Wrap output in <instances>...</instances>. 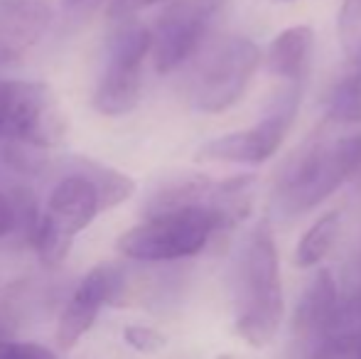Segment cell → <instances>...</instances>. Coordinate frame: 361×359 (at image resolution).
Segmentation results:
<instances>
[{
  "label": "cell",
  "instance_id": "cell-1",
  "mask_svg": "<svg viewBox=\"0 0 361 359\" xmlns=\"http://www.w3.org/2000/svg\"><path fill=\"white\" fill-rule=\"evenodd\" d=\"M286 312L278 246L271 221L261 219L241 246L236 266V332L246 345L268 347Z\"/></svg>",
  "mask_w": 361,
  "mask_h": 359
},
{
  "label": "cell",
  "instance_id": "cell-2",
  "mask_svg": "<svg viewBox=\"0 0 361 359\" xmlns=\"http://www.w3.org/2000/svg\"><path fill=\"white\" fill-rule=\"evenodd\" d=\"M359 173L361 133L332 140L314 135L281 170L276 182V207L288 217L305 214Z\"/></svg>",
  "mask_w": 361,
  "mask_h": 359
},
{
  "label": "cell",
  "instance_id": "cell-3",
  "mask_svg": "<svg viewBox=\"0 0 361 359\" xmlns=\"http://www.w3.org/2000/svg\"><path fill=\"white\" fill-rule=\"evenodd\" d=\"M221 229H228L226 221L212 207H180L147 214L140 224L121 234L116 249L133 261L167 264L202 254Z\"/></svg>",
  "mask_w": 361,
  "mask_h": 359
},
{
  "label": "cell",
  "instance_id": "cell-4",
  "mask_svg": "<svg viewBox=\"0 0 361 359\" xmlns=\"http://www.w3.org/2000/svg\"><path fill=\"white\" fill-rule=\"evenodd\" d=\"M99 212L104 209L94 180L81 170L64 175L47 197L32 229V244L39 261L49 269L62 264L76 236L99 217Z\"/></svg>",
  "mask_w": 361,
  "mask_h": 359
},
{
  "label": "cell",
  "instance_id": "cell-5",
  "mask_svg": "<svg viewBox=\"0 0 361 359\" xmlns=\"http://www.w3.org/2000/svg\"><path fill=\"white\" fill-rule=\"evenodd\" d=\"M64 130L57 94L47 84L0 79V145L52 148L62 143Z\"/></svg>",
  "mask_w": 361,
  "mask_h": 359
},
{
  "label": "cell",
  "instance_id": "cell-6",
  "mask_svg": "<svg viewBox=\"0 0 361 359\" xmlns=\"http://www.w3.org/2000/svg\"><path fill=\"white\" fill-rule=\"evenodd\" d=\"M300 106V89L288 87L273 96L263 118L256 126L236 133L212 138L197 150L200 163H231V165H261L276 155L286 140L290 126Z\"/></svg>",
  "mask_w": 361,
  "mask_h": 359
},
{
  "label": "cell",
  "instance_id": "cell-7",
  "mask_svg": "<svg viewBox=\"0 0 361 359\" xmlns=\"http://www.w3.org/2000/svg\"><path fill=\"white\" fill-rule=\"evenodd\" d=\"M152 54V30L128 23L116 32L104 74L94 91V109L104 116H126L143 94V67Z\"/></svg>",
  "mask_w": 361,
  "mask_h": 359
},
{
  "label": "cell",
  "instance_id": "cell-8",
  "mask_svg": "<svg viewBox=\"0 0 361 359\" xmlns=\"http://www.w3.org/2000/svg\"><path fill=\"white\" fill-rule=\"evenodd\" d=\"M261 59L258 44L248 37H231L219 44L192 84V106L202 114H221L236 106L261 67Z\"/></svg>",
  "mask_w": 361,
  "mask_h": 359
},
{
  "label": "cell",
  "instance_id": "cell-9",
  "mask_svg": "<svg viewBox=\"0 0 361 359\" xmlns=\"http://www.w3.org/2000/svg\"><path fill=\"white\" fill-rule=\"evenodd\" d=\"M216 0H172L152 30V64L170 74L202 47L219 10Z\"/></svg>",
  "mask_w": 361,
  "mask_h": 359
},
{
  "label": "cell",
  "instance_id": "cell-10",
  "mask_svg": "<svg viewBox=\"0 0 361 359\" xmlns=\"http://www.w3.org/2000/svg\"><path fill=\"white\" fill-rule=\"evenodd\" d=\"M349 305L342 300L334 276L322 269L305 288L302 298L298 300L293 317V345L298 357H307L317 350L322 342H327L339 327L347 322Z\"/></svg>",
  "mask_w": 361,
  "mask_h": 359
},
{
  "label": "cell",
  "instance_id": "cell-11",
  "mask_svg": "<svg viewBox=\"0 0 361 359\" xmlns=\"http://www.w3.org/2000/svg\"><path fill=\"white\" fill-rule=\"evenodd\" d=\"M121 291H123V273L116 266L101 264L86 273L59 315L57 332H54L59 350H74L99 320L101 310L114 303Z\"/></svg>",
  "mask_w": 361,
  "mask_h": 359
},
{
  "label": "cell",
  "instance_id": "cell-12",
  "mask_svg": "<svg viewBox=\"0 0 361 359\" xmlns=\"http://www.w3.org/2000/svg\"><path fill=\"white\" fill-rule=\"evenodd\" d=\"M52 25L49 0H0V64L27 54Z\"/></svg>",
  "mask_w": 361,
  "mask_h": 359
},
{
  "label": "cell",
  "instance_id": "cell-13",
  "mask_svg": "<svg viewBox=\"0 0 361 359\" xmlns=\"http://www.w3.org/2000/svg\"><path fill=\"white\" fill-rule=\"evenodd\" d=\"M314 32L307 25H293L278 32L266 49V67L273 77L300 82L307 74L312 59Z\"/></svg>",
  "mask_w": 361,
  "mask_h": 359
},
{
  "label": "cell",
  "instance_id": "cell-14",
  "mask_svg": "<svg viewBox=\"0 0 361 359\" xmlns=\"http://www.w3.org/2000/svg\"><path fill=\"white\" fill-rule=\"evenodd\" d=\"M339 231H342V214L339 212H327L319 217L295 246V266L298 269H314L322 264L337 244Z\"/></svg>",
  "mask_w": 361,
  "mask_h": 359
},
{
  "label": "cell",
  "instance_id": "cell-15",
  "mask_svg": "<svg viewBox=\"0 0 361 359\" xmlns=\"http://www.w3.org/2000/svg\"><path fill=\"white\" fill-rule=\"evenodd\" d=\"M324 116L334 126L361 123V74L347 69L327 94Z\"/></svg>",
  "mask_w": 361,
  "mask_h": 359
},
{
  "label": "cell",
  "instance_id": "cell-16",
  "mask_svg": "<svg viewBox=\"0 0 361 359\" xmlns=\"http://www.w3.org/2000/svg\"><path fill=\"white\" fill-rule=\"evenodd\" d=\"M347 305V322L327 342H322L317 350H312L302 359H361V315L354 310V305L349 300Z\"/></svg>",
  "mask_w": 361,
  "mask_h": 359
},
{
  "label": "cell",
  "instance_id": "cell-17",
  "mask_svg": "<svg viewBox=\"0 0 361 359\" xmlns=\"http://www.w3.org/2000/svg\"><path fill=\"white\" fill-rule=\"evenodd\" d=\"M81 173L89 175L94 180V185L99 187L101 195V209H114V207L123 205L126 200H130L135 192V182L128 175L118 173L114 168H106L99 163H81Z\"/></svg>",
  "mask_w": 361,
  "mask_h": 359
},
{
  "label": "cell",
  "instance_id": "cell-18",
  "mask_svg": "<svg viewBox=\"0 0 361 359\" xmlns=\"http://www.w3.org/2000/svg\"><path fill=\"white\" fill-rule=\"evenodd\" d=\"M123 342L140 355H157L167 347V337L157 327L150 325H126Z\"/></svg>",
  "mask_w": 361,
  "mask_h": 359
},
{
  "label": "cell",
  "instance_id": "cell-19",
  "mask_svg": "<svg viewBox=\"0 0 361 359\" xmlns=\"http://www.w3.org/2000/svg\"><path fill=\"white\" fill-rule=\"evenodd\" d=\"M337 28L342 35L347 49L357 44V35L361 32V0H342V8L337 15Z\"/></svg>",
  "mask_w": 361,
  "mask_h": 359
},
{
  "label": "cell",
  "instance_id": "cell-20",
  "mask_svg": "<svg viewBox=\"0 0 361 359\" xmlns=\"http://www.w3.org/2000/svg\"><path fill=\"white\" fill-rule=\"evenodd\" d=\"M0 359H57V355L39 342H18L10 337L0 340Z\"/></svg>",
  "mask_w": 361,
  "mask_h": 359
},
{
  "label": "cell",
  "instance_id": "cell-21",
  "mask_svg": "<svg viewBox=\"0 0 361 359\" xmlns=\"http://www.w3.org/2000/svg\"><path fill=\"white\" fill-rule=\"evenodd\" d=\"M162 3V0H111L109 3V18L111 20H126L133 18L135 13L145 8H152V5Z\"/></svg>",
  "mask_w": 361,
  "mask_h": 359
},
{
  "label": "cell",
  "instance_id": "cell-22",
  "mask_svg": "<svg viewBox=\"0 0 361 359\" xmlns=\"http://www.w3.org/2000/svg\"><path fill=\"white\" fill-rule=\"evenodd\" d=\"M15 221H18V205H13L10 197L0 195V239L13 231Z\"/></svg>",
  "mask_w": 361,
  "mask_h": 359
},
{
  "label": "cell",
  "instance_id": "cell-23",
  "mask_svg": "<svg viewBox=\"0 0 361 359\" xmlns=\"http://www.w3.org/2000/svg\"><path fill=\"white\" fill-rule=\"evenodd\" d=\"M349 69L352 72H357L361 74V39L357 44H354V52H352V62H349Z\"/></svg>",
  "mask_w": 361,
  "mask_h": 359
},
{
  "label": "cell",
  "instance_id": "cell-24",
  "mask_svg": "<svg viewBox=\"0 0 361 359\" xmlns=\"http://www.w3.org/2000/svg\"><path fill=\"white\" fill-rule=\"evenodd\" d=\"M349 303H352L354 310L361 315V256H359V286H357V291H354V296L349 298Z\"/></svg>",
  "mask_w": 361,
  "mask_h": 359
},
{
  "label": "cell",
  "instance_id": "cell-25",
  "mask_svg": "<svg viewBox=\"0 0 361 359\" xmlns=\"http://www.w3.org/2000/svg\"><path fill=\"white\" fill-rule=\"evenodd\" d=\"M84 3H89V0H64L67 8H76V5H84Z\"/></svg>",
  "mask_w": 361,
  "mask_h": 359
},
{
  "label": "cell",
  "instance_id": "cell-26",
  "mask_svg": "<svg viewBox=\"0 0 361 359\" xmlns=\"http://www.w3.org/2000/svg\"><path fill=\"white\" fill-rule=\"evenodd\" d=\"M273 3H298V0H273Z\"/></svg>",
  "mask_w": 361,
  "mask_h": 359
},
{
  "label": "cell",
  "instance_id": "cell-27",
  "mask_svg": "<svg viewBox=\"0 0 361 359\" xmlns=\"http://www.w3.org/2000/svg\"><path fill=\"white\" fill-rule=\"evenodd\" d=\"M219 359H238V357H231V355H226V357H219Z\"/></svg>",
  "mask_w": 361,
  "mask_h": 359
},
{
  "label": "cell",
  "instance_id": "cell-28",
  "mask_svg": "<svg viewBox=\"0 0 361 359\" xmlns=\"http://www.w3.org/2000/svg\"><path fill=\"white\" fill-rule=\"evenodd\" d=\"M216 3H221V0H216Z\"/></svg>",
  "mask_w": 361,
  "mask_h": 359
}]
</instances>
